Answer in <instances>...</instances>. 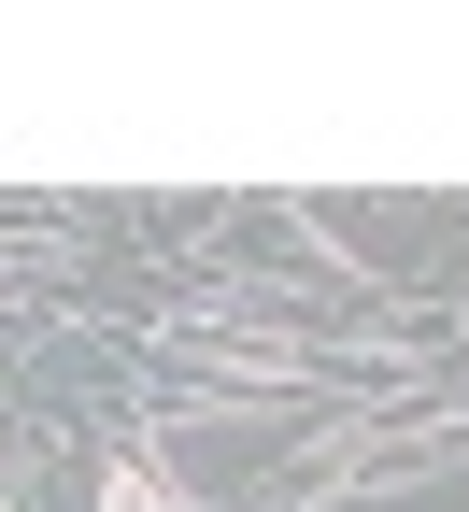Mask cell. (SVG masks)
Returning a JSON list of instances; mask_svg holds the SVG:
<instances>
[{
    "mask_svg": "<svg viewBox=\"0 0 469 512\" xmlns=\"http://www.w3.org/2000/svg\"><path fill=\"white\" fill-rule=\"evenodd\" d=\"M100 512H171V484H157L143 456H114V470H100Z\"/></svg>",
    "mask_w": 469,
    "mask_h": 512,
    "instance_id": "1",
    "label": "cell"
}]
</instances>
